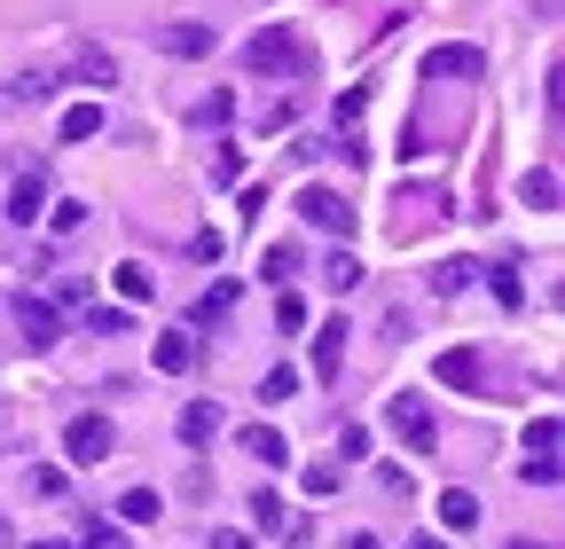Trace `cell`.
<instances>
[{"label": "cell", "instance_id": "ac0fdd59", "mask_svg": "<svg viewBox=\"0 0 565 549\" xmlns=\"http://www.w3.org/2000/svg\"><path fill=\"white\" fill-rule=\"evenodd\" d=\"M95 133H103V110L95 103H71L63 110V142H95Z\"/></svg>", "mask_w": 565, "mask_h": 549}, {"label": "cell", "instance_id": "30bf717a", "mask_svg": "<svg viewBox=\"0 0 565 549\" xmlns=\"http://www.w3.org/2000/svg\"><path fill=\"white\" fill-rule=\"evenodd\" d=\"M173 432H181L189 448H204V440H221V408H212V400H181V417H173Z\"/></svg>", "mask_w": 565, "mask_h": 549}, {"label": "cell", "instance_id": "52a82bcc", "mask_svg": "<svg viewBox=\"0 0 565 549\" xmlns=\"http://www.w3.org/2000/svg\"><path fill=\"white\" fill-rule=\"evenodd\" d=\"M196 362H204V337H196V322H189V330H166L158 346H150V369H158V377H189Z\"/></svg>", "mask_w": 565, "mask_h": 549}, {"label": "cell", "instance_id": "7c38bea8", "mask_svg": "<svg viewBox=\"0 0 565 549\" xmlns=\"http://www.w3.org/2000/svg\"><path fill=\"white\" fill-rule=\"evenodd\" d=\"M40 213H47V181H40V173H17V189H9V220L32 228Z\"/></svg>", "mask_w": 565, "mask_h": 549}, {"label": "cell", "instance_id": "1f68e13d", "mask_svg": "<svg viewBox=\"0 0 565 549\" xmlns=\"http://www.w3.org/2000/svg\"><path fill=\"white\" fill-rule=\"evenodd\" d=\"M307 495H338V463H307Z\"/></svg>", "mask_w": 565, "mask_h": 549}, {"label": "cell", "instance_id": "e0dca14e", "mask_svg": "<svg viewBox=\"0 0 565 549\" xmlns=\"http://www.w3.org/2000/svg\"><path fill=\"white\" fill-rule=\"evenodd\" d=\"M71 72H79V87H110L118 63H110V47H79V55H71Z\"/></svg>", "mask_w": 565, "mask_h": 549}, {"label": "cell", "instance_id": "f1b7e54d", "mask_svg": "<svg viewBox=\"0 0 565 549\" xmlns=\"http://www.w3.org/2000/svg\"><path fill=\"white\" fill-rule=\"evenodd\" d=\"M9 95H17V103H47V95H55V72H24Z\"/></svg>", "mask_w": 565, "mask_h": 549}, {"label": "cell", "instance_id": "ba28073f", "mask_svg": "<svg viewBox=\"0 0 565 549\" xmlns=\"http://www.w3.org/2000/svg\"><path fill=\"white\" fill-rule=\"evenodd\" d=\"M479 72H487L479 47H433L424 55V79H479Z\"/></svg>", "mask_w": 565, "mask_h": 549}, {"label": "cell", "instance_id": "cb8c5ba5", "mask_svg": "<svg viewBox=\"0 0 565 549\" xmlns=\"http://www.w3.org/2000/svg\"><path fill=\"white\" fill-rule=\"evenodd\" d=\"M252 526H267V534H275V526H291V510H282V495H275V487H259V495H252Z\"/></svg>", "mask_w": 565, "mask_h": 549}, {"label": "cell", "instance_id": "44dd1931", "mask_svg": "<svg viewBox=\"0 0 565 549\" xmlns=\"http://www.w3.org/2000/svg\"><path fill=\"white\" fill-rule=\"evenodd\" d=\"M322 283H330V291H353V283H362V259H353V251H330V259H322Z\"/></svg>", "mask_w": 565, "mask_h": 549}, {"label": "cell", "instance_id": "ffe728a7", "mask_svg": "<svg viewBox=\"0 0 565 549\" xmlns=\"http://www.w3.org/2000/svg\"><path fill=\"white\" fill-rule=\"evenodd\" d=\"M259 274H267V283H291V274H299V244H267L259 251Z\"/></svg>", "mask_w": 565, "mask_h": 549}, {"label": "cell", "instance_id": "2e32d148", "mask_svg": "<svg viewBox=\"0 0 565 549\" xmlns=\"http://www.w3.org/2000/svg\"><path fill=\"white\" fill-rule=\"evenodd\" d=\"M158 510H166L158 487H126V495H118V518H126V526H158Z\"/></svg>", "mask_w": 565, "mask_h": 549}, {"label": "cell", "instance_id": "4dcf8cb0", "mask_svg": "<svg viewBox=\"0 0 565 549\" xmlns=\"http://www.w3.org/2000/svg\"><path fill=\"white\" fill-rule=\"evenodd\" d=\"M275 322H282V330H307V299L282 291V299H275Z\"/></svg>", "mask_w": 565, "mask_h": 549}, {"label": "cell", "instance_id": "f35d334b", "mask_svg": "<svg viewBox=\"0 0 565 549\" xmlns=\"http://www.w3.org/2000/svg\"><path fill=\"white\" fill-rule=\"evenodd\" d=\"M511 549H550V541H511Z\"/></svg>", "mask_w": 565, "mask_h": 549}, {"label": "cell", "instance_id": "d6a6232c", "mask_svg": "<svg viewBox=\"0 0 565 549\" xmlns=\"http://www.w3.org/2000/svg\"><path fill=\"white\" fill-rule=\"evenodd\" d=\"M196 118H204V126H228V118H236V95H212V103H204Z\"/></svg>", "mask_w": 565, "mask_h": 549}, {"label": "cell", "instance_id": "ab89813d", "mask_svg": "<svg viewBox=\"0 0 565 549\" xmlns=\"http://www.w3.org/2000/svg\"><path fill=\"white\" fill-rule=\"evenodd\" d=\"M0 549H9V518H0Z\"/></svg>", "mask_w": 565, "mask_h": 549}, {"label": "cell", "instance_id": "5bb4252c", "mask_svg": "<svg viewBox=\"0 0 565 549\" xmlns=\"http://www.w3.org/2000/svg\"><path fill=\"white\" fill-rule=\"evenodd\" d=\"M479 377H487V369H479V354H471V346H448V354H440V385H456V392H471Z\"/></svg>", "mask_w": 565, "mask_h": 549}, {"label": "cell", "instance_id": "8992f818", "mask_svg": "<svg viewBox=\"0 0 565 549\" xmlns=\"http://www.w3.org/2000/svg\"><path fill=\"white\" fill-rule=\"evenodd\" d=\"M519 478H534V487H557V417H534V424H526Z\"/></svg>", "mask_w": 565, "mask_h": 549}, {"label": "cell", "instance_id": "4fadbf2b", "mask_svg": "<svg viewBox=\"0 0 565 549\" xmlns=\"http://www.w3.org/2000/svg\"><path fill=\"white\" fill-rule=\"evenodd\" d=\"M345 369V322H322L315 330V377H338Z\"/></svg>", "mask_w": 565, "mask_h": 549}, {"label": "cell", "instance_id": "d6986e66", "mask_svg": "<svg viewBox=\"0 0 565 549\" xmlns=\"http://www.w3.org/2000/svg\"><path fill=\"white\" fill-rule=\"evenodd\" d=\"M118 274V299H158V274L141 267V259H126V267H110Z\"/></svg>", "mask_w": 565, "mask_h": 549}, {"label": "cell", "instance_id": "3957f363", "mask_svg": "<svg viewBox=\"0 0 565 549\" xmlns=\"http://www.w3.org/2000/svg\"><path fill=\"white\" fill-rule=\"evenodd\" d=\"M110 448H118V432H110V417H103V408H87V417H71V424H63V455L79 463V471L110 463Z\"/></svg>", "mask_w": 565, "mask_h": 549}, {"label": "cell", "instance_id": "4316f807", "mask_svg": "<svg viewBox=\"0 0 565 549\" xmlns=\"http://www.w3.org/2000/svg\"><path fill=\"white\" fill-rule=\"evenodd\" d=\"M479 274H487V267H471V259H448V267L433 274V291H471Z\"/></svg>", "mask_w": 565, "mask_h": 549}, {"label": "cell", "instance_id": "9c48e42d", "mask_svg": "<svg viewBox=\"0 0 565 549\" xmlns=\"http://www.w3.org/2000/svg\"><path fill=\"white\" fill-rule=\"evenodd\" d=\"M236 448H244L252 463H275V471H282V463H291V440H282L275 424H244V432H236Z\"/></svg>", "mask_w": 565, "mask_h": 549}, {"label": "cell", "instance_id": "7402d4cb", "mask_svg": "<svg viewBox=\"0 0 565 549\" xmlns=\"http://www.w3.org/2000/svg\"><path fill=\"white\" fill-rule=\"evenodd\" d=\"M291 392H299V369H291V362H275V369L259 377V400H267V408H275V400H291Z\"/></svg>", "mask_w": 565, "mask_h": 549}, {"label": "cell", "instance_id": "7a4b0ae2", "mask_svg": "<svg viewBox=\"0 0 565 549\" xmlns=\"http://www.w3.org/2000/svg\"><path fill=\"white\" fill-rule=\"evenodd\" d=\"M385 424H393V440H401L408 455H433V448H440V417H433L416 392H393V400H385Z\"/></svg>", "mask_w": 565, "mask_h": 549}, {"label": "cell", "instance_id": "f546056e", "mask_svg": "<svg viewBox=\"0 0 565 549\" xmlns=\"http://www.w3.org/2000/svg\"><path fill=\"white\" fill-rule=\"evenodd\" d=\"M236 173H244V158L221 142V150H212V189H236Z\"/></svg>", "mask_w": 565, "mask_h": 549}, {"label": "cell", "instance_id": "9a60e30c", "mask_svg": "<svg viewBox=\"0 0 565 549\" xmlns=\"http://www.w3.org/2000/svg\"><path fill=\"white\" fill-rule=\"evenodd\" d=\"M440 526H448V534H471V526H479V495H471V487H448V495H440Z\"/></svg>", "mask_w": 565, "mask_h": 549}, {"label": "cell", "instance_id": "484cf974", "mask_svg": "<svg viewBox=\"0 0 565 549\" xmlns=\"http://www.w3.org/2000/svg\"><path fill=\"white\" fill-rule=\"evenodd\" d=\"M71 549H126V526H110V518H87V534L71 541Z\"/></svg>", "mask_w": 565, "mask_h": 549}, {"label": "cell", "instance_id": "836d02e7", "mask_svg": "<svg viewBox=\"0 0 565 549\" xmlns=\"http://www.w3.org/2000/svg\"><path fill=\"white\" fill-rule=\"evenodd\" d=\"M87 330H103V337H118V330H126V314H118V306H95V314H87Z\"/></svg>", "mask_w": 565, "mask_h": 549}, {"label": "cell", "instance_id": "d4e9b609", "mask_svg": "<svg viewBox=\"0 0 565 549\" xmlns=\"http://www.w3.org/2000/svg\"><path fill=\"white\" fill-rule=\"evenodd\" d=\"M40 220H47L55 236H71V228H87V196H63L55 213H40Z\"/></svg>", "mask_w": 565, "mask_h": 549}, {"label": "cell", "instance_id": "277c9868", "mask_svg": "<svg viewBox=\"0 0 565 549\" xmlns=\"http://www.w3.org/2000/svg\"><path fill=\"white\" fill-rule=\"evenodd\" d=\"M299 220L345 244V236H353V204H345L338 189H322V181H307V189H299Z\"/></svg>", "mask_w": 565, "mask_h": 549}, {"label": "cell", "instance_id": "d590c367", "mask_svg": "<svg viewBox=\"0 0 565 549\" xmlns=\"http://www.w3.org/2000/svg\"><path fill=\"white\" fill-rule=\"evenodd\" d=\"M212 549H252V541H236V534H212Z\"/></svg>", "mask_w": 565, "mask_h": 549}, {"label": "cell", "instance_id": "603a6c76", "mask_svg": "<svg viewBox=\"0 0 565 549\" xmlns=\"http://www.w3.org/2000/svg\"><path fill=\"white\" fill-rule=\"evenodd\" d=\"M526 204H534V213H557V173H550V165L526 173Z\"/></svg>", "mask_w": 565, "mask_h": 549}, {"label": "cell", "instance_id": "8d00e7d4", "mask_svg": "<svg viewBox=\"0 0 565 549\" xmlns=\"http://www.w3.org/2000/svg\"><path fill=\"white\" fill-rule=\"evenodd\" d=\"M32 549H71V541H55V534H47V541H32Z\"/></svg>", "mask_w": 565, "mask_h": 549}, {"label": "cell", "instance_id": "5b68a950", "mask_svg": "<svg viewBox=\"0 0 565 549\" xmlns=\"http://www.w3.org/2000/svg\"><path fill=\"white\" fill-rule=\"evenodd\" d=\"M17 337H24L32 354H47L55 337H63V306H47L40 291H17Z\"/></svg>", "mask_w": 565, "mask_h": 549}, {"label": "cell", "instance_id": "83f0119b", "mask_svg": "<svg viewBox=\"0 0 565 549\" xmlns=\"http://www.w3.org/2000/svg\"><path fill=\"white\" fill-rule=\"evenodd\" d=\"M228 306H236V283H212V291L196 299V322H221Z\"/></svg>", "mask_w": 565, "mask_h": 549}, {"label": "cell", "instance_id": "6da1fadb", "mask_svg": "<svg viewBox=\"0 0 565 549\" xmlns=\"http://www.w3.org/2000/svg\"><path fill=\"white\" fill-rule=\"evenodd\" d=\"M244 63L252 72H282V79H307L315 72V47L291 32V24H275V32H259L252 47H244Z\"/></svg>", "mask_w": 565, "mask_h": 549}, {"label": "cell", "instance_id": "8fae6325", "mask_svg": "<svg viewBox=\"0 0 565 549\" xmlns=\"http://www.w3.org/2000/svg\"><path fill=\"white\" fill-rule=\"evenodd\" d=\"M158 47L181 55V63H196V55H212V24H158Z\"/></svg>", "mask_w": 565, "mask_h": 549}, {"label": "cell", "instance_id": "e575fe53", "mask_svg": "<svg viewBox=\"0 0 565 549\" xmlns=\"http://www.w3.org/2000/svg\"><path fill=\"white\" fill-rule=\"evenodd\" d=\"M345 549H385V541H377V534H353V541H345Z\"/></svg>", "mask_w": 565, "mask_h": 549}, {"label": "cell", "instance_id": "74e56055", "mask_svg": "<svg viewBox=\"0 0 565 549\" xmlns=\"http://www.w3.org/2000/svg\"><path fill=\"white\" fill-rule=\"evenodd\" d=\"M408 549H440V541H433V534H424V541H408Z\"/></svg>", "mask_w": 565, "mask_h": 549}]
</instances>
